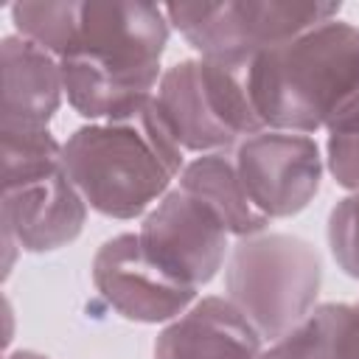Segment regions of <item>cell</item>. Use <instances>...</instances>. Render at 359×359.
Listing matches in <instances>:
<instances>
[{"label":"cell","mask_w":359,"mask_h":359,"mask_svg":"<svg viewBox=\"0 0 359 359\" xmlns=\"http://www.w3.org/2000/svg\"><path fill=\"white\" fill-rule=\"evenodd\" d=\"M168 34L171 22L163 6L135 0L79 3L73 34L59 56L67 104L93 123L154 98Z\"/></svg>","instance_id":"obj_1"},{"label":"cell","mask_w":359,"mask_h":359,"mask_svg":"<svg viewBox=\"0 0 359 359\" xmlns=\"http://www.w3.org/2000/svg\"><path fill=\"white\" fill-rule=\"evenodd\" d=\"M266 129L311 135L359 129V28L328 20L250 62Z\"/></svg>","instance_id":"obj_2"},{"label":"cell","mask_w":359,"mask_h":359,"mask_svg":"<svg viewBox=\"0 0 359 359\" xmlns=\"http://www.w3.org/2000/svg\"><path fill=\"white\" fill-rule=\"evenodd\" d=\"M62 149L65 168L84 202L109 219L149 213L185 168V149L157 98L79 126Z\"/></svg>","instance_id":"obj_3"},{"label":"cell","mask_w":359,"mask_h":359,"mask_svg":"<svg viewBox=\"0 0 359 359\" xmlns=\"http://www.w3.org/2000/svg\"><path fill=\"white\" fill-rule=\"evenodd\" d=\"M3 135V233L25 252H53L79 238L87 202L65 168L62 143L45 132Z\"/></svg>","instance_id":"obj_4"},{"label":"cell","mask_w":359,"mask_h":359,"mask_svg":"<svg viewBox=\"0 0 359 359\" xmlns=\"http://www.w3.org/2000/svg\"><path fill=\"white\" fill-rule=\"evenodd\" d=\"M323 264L317 250L289 233L238 238L224 264V297L266 345L283 339L317 306Z\"/></svg>","instance_id":"obj_5"},{"label":"cell","mask_w":359,"mask_h":359,"mask_svg":"<svg viewBox=\"0 0 359 359\" xmlns=\"http://www.w3.org/2000/svg\"><path fill=\"white\" fill-rule=\"evenodd\" d=\"M154 98L185 151H227L266 129L252 101L250 62L182 59L163 73Z\"/></svg>","instance_id":"obj_6"},{"label":"cell","mask_w":359,"mask_h":359,"mask_svg":"<svg viewBox=\"0 0 359 359\" xmlns=\"http://www.w3.org/2000/svg\"><path fill=\"white\" fill-rule=\"evenodd\" d=\"M163 8L168 22L202 59L244 65L280 42L337 20L342 6L300 0H224L168 3Z\"/></svg>","instance_id":"obj_7"},{"label":"cell","mask_w":359,"mask_h":359,"mask_svg":"<svg viewBox=\"0 0 359 359\" xmlns=\"http://www.w3.org/2000/svg\"><path fill=\"white\" fill-rule=\"evenodd\" d=\"M230 154L247 199L269 222L300 213L320 191L323 154L311 135L261 129Z\"/></svg>","instance_id":"obj_8"},{"label":"cell","mask_w":359,"mask_h":359,"mask_svg":"<svg viewBox=\"0 0 359 359\" xmlns=\"http://www.w3.org/2000/svg\"><path fill=\"white\" fill-rule=\"evenodd\" d=\"M137 238L157 266L196 292L219 275L230 255V233L224 224L205 202L180 185L143 216Z\"/></svg>","instance_id":"obj_9"},{"label":"cell","mask_w":359,"mask_h":359,"mask_svg":"<svg viewBox=\"0 0 359 359\" xmlns=\"http://www.w3.org/2000/svg\"><path fill=\"white\" fill-rule=\"evenodd\" d=\"M95 292L132 323H171L196 303V289L157 266L137 233H121L104 241L93 258Z\"/></svg>","instance_id":"obj_10"},{"label":"cell","mask_w":359,"mask_h":359,"mask_svg":"<svg viewBox=\"0 0 359 359\" xmlns=\"http://www.w3.org/2000/svg\"><path fill=\"white\" fill-rule=\"evenodd\" d=\"M0 132H45L65 95L59 59L31 39L8 34L0 42Z\"/></svg>","instance_id":"obj_11"},{"label":"cell","mask_w":359,"mask_h":359,"mask_svg":"<svg viewBox=\"0 0 359 359\" xmlns=\"http://www.w3.org/2000/svg\"><path fill=\"white\" fill-rule=\"evenodd\" d=\"M266 342L227 297H202L171 320L154 342V359H258Z\"/></svg>","instance_id":"obj_12"},{"label":"cell","mask_w":359,"mask_h":359,"mask_svg":"<svg viewBox=\"0 0 359 359\" xmlns=\"http://www.w3.org/2000/svg\"><path fill=\"white\" fill-rule=\"evenodd\" d=\"M177 185L191 196H196L199 202H205L224 224V230L236 238H250L266 233L269 227V219L258 213L247 199L230 149L199 154L191 163H185Z\"/></svg>","instance_id":"obj_13"},{"label":"cell","mask_w":359,"mask_h":359,"mask_svg":"<svg viewBox=\"0 0 359 359\" xmlns=\"http://www.w3.org/2000/svg\"><path fill=\"white\" fill-rule=\"evenodd\" d=\"M272 345L286 359H359V300L314 306L303 323Z\"/></svg>","instance_id":"obj_14"},{"label":"cell","mask_w":359,"mask_h":359,"mask_svg":"<svg viewBox=\"0 0 359 359\" xmlns=\"http://www.w3.org/2000/svg\"><path fill=\"white\" fill-rule=\"evenodd\" d=\"M76 6L79 0H45V3H14L8 6L11 22L20 36L31 39L42 50L53 53L56 59L65 53L67 39L76 25Z\"/></svg>","instance_id":"obj_15"},{"label":"cell","mask_w":359,"mask_h":359,"mask_svg":"<svg viewBox=\"0 0 359 359\" xmlns=\"http://www.w3.org/2000/svg\"><path fill=\"white\" fill-rule=\"evenodd\" d=\"M328 247L339 269L359 280V194L339 199L328 213Z\"/></svg>","instance_id":"obj_16"},{"label":"cell","mask_w":359,"mask_h":359,"mask_svg":"<svg viewBox=\"0 0 359 359\" xmlns=\"http://www.w3.org/2000/svg\"><path fill=\"white\" fill-rule=\"evenodd\" d=\"M325 165L337 185H342L351 194H359V129L328 135Z\"/></svg>","instance_id":"obj_17"},{"label":"cell","mask_w":359,"mask_h":359,"mask_svg":"<svg viewBox=\"0 0 359 359\" xmlns=\"http://www.w3.org/2000/svg\"><path fill=\"white\" fill-rule=\"evenodd\" d=\"M6 359H48V356H42V353H36V351H14V353H8Z\"/></svg>","instance_id":"obj_18"},{"label":"cell","mask_w":359,"mask_h":359,"mask_svg":"<svg viewBox=\"0 0 359 359\" xmlns=\"http://www.w3.org/2000/svg\"><path fill=\"white\" fill-rule=\"evenodd\" d=\"M258 359H286V356L280 353V348H278V345H269V348H264V353H261Z\"/></svg>","instance_id":"obj_19"}]
</instances>
